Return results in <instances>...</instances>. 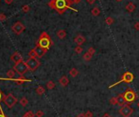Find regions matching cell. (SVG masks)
Wrapping results in <instances>:
<instances>
[{
    "label": "cell",
    "mask_w": 139,
    "mask_h": 117,
    "mask_svg": "<svg viewBox=\"0 0 139 117\" xmlns=\"http://www.w3.org/2000/svg\"><path fill=\"white\" fill-rule=\"evenodd\" d=\"M48 5L52 9H54L55 11L59 13V14H63L68 9L73 10L75 12H78L76 9L73 8L71 7V4L69 3L68 0H51L48 3Z\"/></svg>",
    "instance_id": "6da1fadb"
},
{
    "label": "cell",
    "mask_w": 139,
    "mask_h": 117,
    "mask_svg": "<svg viewBox=\"0 0 139 117\" xmlns=\"http://www.w3.org/2000/svg\"><path fill=\"white\" fill-rule=\"evenodd\" d=\"M52 44H53V42L52 41L51 37L45 31L42 32V34L40 35L39 38V40H38V42L36 43V45H39V46L47 49V50H48Z\"/></svg>",
    "instance_id": "7a4b0ae2"
},
{
    "label": "cell",
    "mask_w": 139,
    "mask_h": 117,
    "mask_svg": "<svg viewBox=\"0 0 139 117\" xmlns=\"http://www.w3.org/2000/svg\"><path fill=\"white\" fill-rule=\"evenodd\" d=\"M133 79H134V75H133V74H132L131 72H129V71H127V72H125L124 75H122V77H121V80H119L118 82L115 83V84H111V86L109 87V89H111V88H113V87H115L116 85H118L119 84H121V83L131 84V83L133 81Z\"/></svg>",
    "instance_id": "3957f363"
},
{
    "label": "cell",
    "mask_w": 139,
    "mask_h": 117,
    "mask_svg": "<svg viewBox=\"0 0 139 117\" xmlns=\"http://www.w3.org/2000/svg\"><path fill=\"white\" fill-rule=\"evenodd\" d=\"M13 70L17 72V74H19L21 76H23L26 73L29 71V68L27 66V64H26V62L24 61H21V62L15 63V66L13 67Z\"/></svg>",
    "instance_id": "277c9868"
},
{
    "label": "cell",
    "mask_w": 139,
    "mask_h": 117,
    "mask_svg": "<svg viewBox=\"0 0 139 117\" xmlns=\"http://www.w3.org/2000/svg\"><path fill=\"white\" fill-rule=\"evenodd\" d=\"M123 94H124V99L127 103H133L135 102L137 98V95H136V93L132 89L128 88Z\"/></svg>",
    "instance_id": "5b68a950"
},
{
    "label": "cell",
    "mask_w": 139,
    "mask_h": 117,
    "mask_svg": "<svg viewBox=\"0 0 139 117\" xmlns=\"http://www.w3.org/2000/svg\"><path fill=\"white\" fill-rule=\"evenodd\" d=\"M26 62L27 64L29 70L31 71H35L40 66V62L36 57H30Z\"/></svg>",
    "instance_id": "8992f818"
},
{
    "label": "cell",
    "mask_w": 139,
    "mask_h": 117,
    "mask_svg": "<svg viewBox=\"0 0 139 117\" xmlns=\"http://www.w3.org/2000/svg\"><path fill=\"white\" fill-rule=\"evenodd\" d=\"M3 101L8 108H12L14 107V105L17 102V98H15L12 93H8V95L4 97Z\"/></svg>",
    "instance_id": "52a82bcc"
},
{
    "label": "cell",
    "mask_w": 139,
    "mask_h": 117,
    "mask_svg": "<svg viewBox=\"0 0 139 117\" xmlns=\"http://www.w3.org/2000/svg\"><path fill=\"white\" fill-rule=\"evenodd\" d=\"M119 113L123 117H130L132 116V114L133 113V109L132 107H130L129 104H125L120 109Z\"/></svg>",
    "instance_id": "ba28073f"
},
{
    "label": "cell",
    "mask_w": 139,
    "mask_h": 117,
    "mask_svg": "<svg viewBox=\"0 0 139 117\" xmlns=\"http://www.w3.org/2000/svg\"><path fill=\"white\" fill-rule=\"evenodd\" d=\"M12 30L16 35H21V34L26 30V26H25L21 21H17L12 26Z\"/></svg>",
    "instance_id": "9c48e42d"
},
{
    "label": "cell",
    "mask_w": 139,
    "mask_h": 117,
    "mask_svg": "<svg viewBox=\"0 0 139 117\" xmlns=\"http://www.w3.org/2000/svg\"><path fill=\"white\" fill-rule=\"evenodd\" d=\"M35 51V53H36V55H37V57H43L44 55L46 54V53L48 52V50L43 48H42V47L39 46V45H36L35 46V48H34Z\"/></svg>",
    "instance_id": "30bf717a"
},
{
    "label": "cell",
    "mask_w": 139,
    "mask_h": 117,
    "mask_svg": "<svg viewBox=\"0 0 139 117\" xmlns=\"http://www.w3.org/2000/svg\"><path fill=\"white\" fill-rule=\"evenodd\" d=\"M85 41H86V39H85V38L82 35H78L74 39V42L77 45H79V46H81L83 44H84Z\"/></svg>",
    "instance_id": "8fae6325"
},
{
    "label": "cell",
    "mask_w": 139,
    "mask_h": 117,
    "mask_svg": "<svg viewBox=\"0 0 139 117\" xmlns=\"http://www.w3.org/2000/svg\"><path fill=\"white\" fill-rule=\"evenodd\" d=\"M11 60H12V62H14L15 63H17L22 61V57L18 52H15V53L11 56Z\"/></svg>",
    "instance_id": "7c38bea8"
},
{
    "label": "cell",
    "mask_w": 139,
    "mask_h": 117,
    "mask_svg": "<svg viewBox=\"0 0 139 117\" xmlns=\"http://www.w3.org/2000/svg\"><path fill=\"white\" fill-rule=\"evenodd\" d=\"M59 84L61 85L62 87H66L67 85L70 84V80L67 76L62 75L61 77L59 79Z\"/></svg>",
    "instance_id": "4fadbf2b"
},
{
    "label": "cell",
    "mask_w": 139,
    "mask_h": 117,
    "mask_svg": "<svg viewBox=\"0 0 139 117\" xmlns=\"http://www.w3.org/2000/svg\"><path fill=\"white\" fill-rule=\"evenodd\" d=\"M116 98H117V105L120 106V107H123V106L126 104V101H125L124 94L123 93L119 94V95L116 97Z\"/></svg>",
    "instance_id": "5bb4252c"
},
{
    "label": "cell",
    "mask_w": 139,
    "mask_h": 117,
    "mask_svg": "<svg viewBox=\"0 0 139 117\" xmlns=\"http://www.w3.org/2000/svg\"><path fill=\"white\" fill-rule=\"evenodd\" d=\"M125 9L127 10V12H129V13H132V12H133L134 11H135L136 6H135V4H134L133 3L129 2V3L126 5V7H125Z\"/></svg>",
    "instance_id": "9a60e30c"
},
{
    "label": "cell",
    "mask_w": 139,
    "mask_h": 117,
    "mask_svg": "<svg viewBox=\"0 0 139 117\" xmlns=\"http://www.w3.org/2000/svg\"><path fill=\"white\" fill-rule=\"evenodd\" d=\"M57 36L61 39H64L66 37V31L64 30H60L57 32Z\"/></svg>",
    "instance_id": "2e32d148"
},
{
    "label": "cell",
    "mask_w": 139,
    "mask_h": 117,
    "mask_svg": "<svg viewBox=\"0 0 139 117\" xmlns=\"http://www.w3.org/2000/svg\"><path fill=\"white\" fill-rule=\"evenodd\" d=\"M69 73H70V75L71 77H73V78H75L76 76L79 75V71H78V70L76 68H72L70 71Z\"/></svg>",
    "instance_id": "e0dca14e"
},
{
    "label": "cell",
    "mask_w": 139,
    "mask_h": 117,
    "mask_svg": "<svg viewBox=\"0 0 139 117\" xmlns=\"http://www.w3.org/2000/svg\"><path fill=\"white\" fill-rule=\"evenodd\" d=\"M100 12H101V11H100V9L97 8V7H95V8H93L91 10L92 15L94 16V17H97V16H99Z\"/></svg>",
    "instance_id": "ac0fdd59"
},
{
    "label": "cell",
    "mask_w": 139,
    "mask_h": 117,
    "mask_svg": "<svg viewBox=\"0 0 139 117\" xmlns=\"http://www.w3.org/2000/svg\"><path fill=\"white\" fill-rule=\"evenodd\" d=\"M92 57H93V55H91L88 52L85 53L84 54V56H83V59H84L85 62H89V61L92 59Z\"/></svg>",
    "instance_id": "d6986e66"
},
{
    "label": "cell",
    "mask_w": 139,
    "mask_h": 117,
    "mask_svg": "<svg viewBox=\"0 0 139 117\" xmlns=\"http://www.w3.org/2000/svg\"><path fill=\"white\" fill-rule=\"evenodd\" d=\"M35 91H36V93L38 94V95H39V96L43 95V94L45 93V89H44V88L42 87V86H39L36 89Z\"/></svg>",
    "instance_id": "ffe728a7"
},
{
    "label": "cell",
    "mask_w": 139,
    "mask_h": 117,
    "mask_svg": "<svg viewBox=\"0 0 139 117\" xmlns=\"http://www.w3.org/2000/svg\"><path fill=\"white\" fill-rule=\"evenodd\" d=\"M26 81H30V80H26V79L25 78V77H23V76H21L20 78L17 79V80H15V82L17 83L18 84H23L24 82H26Z\"/></svg>",
    "instance_id": "44dd1931"
},
{
    "label": "cell",
    "mask_w": 139,
    "mask_h": 117,
    "mask_svg": "<svg viewBox=\"0 0 139 117\" xmlns=\"http://www.w3.org/2000/svg\"><path fill=\"white\" fill-rule=\"evenodd\" d=\"M28 102H29L28 99L26 98H25V97H23V98L20 100V104H21L22 107H26L28 104Z\"/></svg>",
    "instance_id": "7402d4cb"
},
{
    "label": "cell",
    "mask_w": 139,
    "mask_h": 117,
    "mask_svg": "<svg viewBox=\"0 0 139 117\" xmlns=\"http://www.w3.org/2000/svg\"><path fill=\"white\" fill-rule=\"evenodd\" d=\"M55 86H56L55 83L53 82V81H52V80L48 81V82L47 83V88H48V89L49 90L53 89H54V88H55Z\"/></svg>",
    "instance_id": "603a6c76"
},
{
    "label": "cell",
    "mask_w": 139,
    "mask_h": 117,
    "mask_svg": "<svg viewBox=\"0 0 139 117\" xmlns=\"http://www.w3.org/2000/svg\"><path fill=\"white\" fill-rule=\"evenodd\" d=\"M15 72L16 71H14V70H9V71L7 72V76H8V78L12 79L15 76Z\"/></svg>",
    "instance_id": "cb8c5ba5"
},
{
    "label": "cell",
    "mask_w": 139,
    "mask_h": 117,
    "mask_svg": "<svg viewBox=\"0 0 139 117\" xmlns=\"http://www.w3.org/2000/svg\"><path fill=\"white\" fill-rule=\"evenodd\" d=\"M35 114H34V112L32 111H28L24 114L23 117H35Z\"/></svg>",
    "instance_id": "d4e9b609"
},
{
    "label": "cell",
    "mask_w": 139,
    "mask_h": 117,
    "mask_svg": "<svg viewBox=\"0 0 139 117\" xmlns=\"http://www.w3.org/2000/svg\"><path fill=\"white\" fill-rule=\"evenodd\" d=\"M114 23V19L111 17H108L106 19V24L108 25V26H111V25H112Z\"/></svg>",
    "instance_id": "484cf974"
},
{
    "label": "cell",
    "mask_w": 139,
    "mask_h": 117,
    "mask_svg": "<svg viewBox=\"0 0 139 117\" xmlns=\"http://www.w3.org/2000/svg\"><path fill=\"white\" fill-rule=\"evenodd\" d=\"M82 52H83V48L81 46H79V45H78V46H76L75 48V53L76 54H80Z\"/></svg>",
    "instance_id": "4316f807"
},
{
    "label": "cell",
    "mask_w": 139,
    "mask_h": 117,
    "mask_svg": "<svg viewBox=\"0 0 139 117\" xmlns=\"http://www.w3.org/2000/svg\"><path fill=\"white\" fill-rule=\"evenodd\" d=\"M29 57H37V55H36V53H35V49H32V50L30 51V53H29Z\"/></svg>",
    "instance_id": "83f0119b"
},
{
    "label": "cell",
    "mask_w": 139,
    "mask_h": 117,
    "mask_svg": "<svg viewBox=\"0 0 139 117\" xmlns=\"http://www.w3.org/2000/svg\"><path fill=\"white\" fill-rule=\"evenodd\" d=\"M109 102L111 105H117V98H116L115 97H113V98L110 99Z\"/></svg>",
    "instance_id": "f1b7e54d"
},
{
    "label": "cell",
    "mask_w": 139,
    "mask_h": 117,
    "mask_svg": "<svg viewBox=\"0 0 139 117\" xmlns=\"http://www.w3.org/2000/svg\"><path fill=\"white\" fill-rule=\"evenodd\" d=\"M43 111H42V110H39V111H37V112L35 113V116L36 117H43Z\"/></svg>",
    "instance_id": "f546056e"
},
{
    "label": "cell",
    "mask_w": 139,
    "mask_h": 117,
    "mask_svg": "<svg viewBox=\"0 0 139 117\" xmlns=\"http://www.w3.org/2000/svg\"><path fill=\"white\" fill-rule=\"evenodd\" d=\"M7 20V17L4 13H0V21L3 22Z\"/></svg>",
    "instance_id": "4dcf8cb0"
},
{
    "label": "cell",
    "mask_w": 139,
    "mask_h": 117,
    "mask_svg": "<svg viewBox=\"0 0 139 117\" xmlns=\"http://www.w3.org/2000/svg\"><path fill=\"white\" fill-rule=\"evenodd\" d=\"M30 11V6L29 5H24L22 7V12H28Z\"/></svg>",
    "instance_id": "1f68e13d"
},
{
    "label": "cell",
    "mask_w": 139,
    "mask_h": 117,
    "mask_svg": "<svg viewBox=\"0 0 139 117\" xmlns=\"http://www.w3.org/2000/svg\"><path fill=\"white\" fill-rule=\"evenodd\" d=\"M81 0H68V2L72 5V4H78L80 3Z\"/></svg>",
    "instance_id": "d6a6232c"
},
{
    "label": "cell",
    "mask_w": 139,
    "mask_h": 117,
    "mask_svg": "<svg viewBox=\"0 0 139 117\" xmlns=\"http://www.w3.org/2000/svg\"><path fill=\"white\" fill-rule=\"evenodd\" d=\"M88 52L91 54V55H93V56L94 54H95V52H96V51H95V48H93V47H90V48H88Z\"/></svg>",
    "instance_id": "836d02e7"
},
{
    "label": "cell",
    "mask_w": 139,
    "mask_h": 117,
    "mask_svg": "<svg viewBox=\"0 0 139 117\" xmlns=\"http://www.w3.org/2000/svg\"><path fill=\"white\" fill-rule=\"evenodd\" d=\"M84 114H85V116H86V117H93V112L90 111H86V113H84Z\"/></svg>",
    "instance_id": "e575fe53"
},
{
    "label": "cell",
    "mask_w": 139,
    "mask_h": 117,
    "mask_svg": "<svg viewBox=\"0 0 139 117\" xmlns=\"http://www.w3.org/2000/svg\"><path fill=\"white\" fill-rule=\"evenodd\" d=\"M134 28H135L136 30H139V22H136L134 24Z\"/></svg>",
    "instance_id": "d590c367"
},
{
    "label": "cell",
    "mask_w": 139,
    "mask_h": 117,
    "mask_svg": "<svg viewBox=\"0 0 139 117\" xmlns=\"http://www.w3.org/2000/svg\"><path fill=\"white\" fill-rule=\"evenodd\" d=\"M4 97H5V96H4V95H3V92H2V91H1V90H0V101H1V100H3Z\"/></svg>",
    "instance_id": "8d00e7d4"
},
{
    "label": "cell",
    "mask_w": 139,
    "mask_h": 117,
    "mask_svg": "<svg viewBox=\"0 0 139 117\" xmlns=\"http://www.w3.org/2000/svg\"><path fill=\"white\" fill-rule=\"evenodd\" d=\"M87 2H88V3L91 4V5H93V3H95L96 0H87Z\"/></svg>",
    "instance_id": "74e56055"
},
{
    "label": "cell",
    "mask_w": 139,
    "mask_h": 117,
    "mask_svg": "<svg viewBox=\"0 0 139 117\" xmlns=\"http://www.w3.org/2000/svg\"><path fill=\"white\" fill-rule=\"evenodd\" d=\"M4 2H5L7 4H11V3H12L13 0H4Z\"/></svg>",
    "instance_id": "f35d334b"
},
{
    "label": "cell",
    "mask_w": 139,
    "mask_h": 117,
    "mask_svg": "<svg viewBox=\"0 0 139 117\" xmlns=\"http://www.w3.org/2000/svg\"><path fill=\"white\" fill-rule=\"evenodd\" d=\"M76 117H86V116H85L84 113H81V114L78 115V116H76Z\"/></svg>",
    "instance_id": "ab89813d"
},
{
    "label": "cell",
    "mask_w": 139,
    "mask_h": 117,
    "mask_svg": "<svg viewBox=\"0 0 139 117\" xmlns=\"http://www.w3.org/2000/svg\"><path fill=\"white\" fill-rule=\"evenodd\" d=\"M102 117H112V116H110V115H109L108 113H105V114L103 115V116H102Z\"/></svg>",
    "instance_id": "60d3db41"
},
{
    "label": "cell",
    "mask_w": 139,
    "mask_h": 117,
    "mask_svg": "<svg viewBox=\"0 0 139 117\" xmlns=\"http://www.w3.org/2000/svg\"><path fill=\"white\" fill-rule=\"evenodd\" d=\"M0 117H5V116L3 115V112H2V113H0Z\"/></svg>",
    "instance_id": "b9f144b4"
},
{
    "label": "cell",
    "mask_w": 139,
    "mask_h": 117,
    "mask_svg": "<svg viewBox=\"0 0 139 117\" xmlns=\"http://www.w3.org/2000/svg\"><path fill=\"white\" fill-rule=\"evenodd\" d=\"M115 1H116V2H122L123 0H115Z\"/></svg>",
    "instance_id": "7bdbcfd3"
},
{
    "label": "cell",
    "mask_w": 139,
    "mask_h": 117,
    "mask_svg": "<svg viewBox=\"0 0 139 117\" xmlns=\"http://www.w3.org/2000/svg\"><path fill=\"white\" fill-rule=\"evenodd\" d=\"M138 107H139V102H138Z\"/></svg>",
    "instance_id": "ee69618b"
},
{
    "label": "cell",
    "mask_w": 139,
    "mask_h": 117,
    "mask_svg": "<svg viewBox=\"0 0 139 117\" xmlns=\"http://www.w3.org/2000/svg\"><path fill=\"white\" fill-rule=\"evenodd\" d=\"M0 2H1V0H0Z\"/></svg>",
    "instance_id": "f6af8a7d"
}]
</instances>
